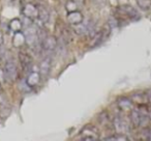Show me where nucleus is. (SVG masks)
Wrapping results in <instances>:
<instances>
[{
    "mask_svg": "<svg viewBox=\"0 0 151 141\" xmlns=\"http://www.w3.org/2000/svg\"><path fill=\"white\" fill-rule=\"evenodd\" d=\"M3 74H4V78L9 82H15L18 78V67L16 64L15 61L9 60L6 61L4 65V69H3Z\"/></svg>",
    "mask_w": 151,
    "mask_h": 141,
    "instance_id": "obj_1",
    "label": "nucleus"
},
{
    "mask_svg": "<svg viewBox=\"0 0 151 141\" xmlns=\"http://www.w3.org/2000/svg\"><path fill=\"white\" fill-rule=\"evenodd\" d=\"M80 136L82 140L85 141H94L97 140L99 137V130L95 128L94 126L91 124H87V126L83 127V129L80 132Z\"/></svg>",
    "mask_w": 151,
    "mask_h": 141,
    "instance_id": "obj_2",
    "label": "nucleus"
},
{
    "mask_svg": "<svg viewBox=\"0 0 151 141\" xmlns=\"http://www.w3.org/2000/svg\"><path fill=\"white\" fill-rule=\"evenodd\" d=\"M117 11L122 18L129 19L130 21H138L140 19V15L137 12V9L130 5H120L117 7Z\"/></svg>",
    "mask_w": 151,
    "mask_h": 141,
    "instance_id": "obj_3",
    "label": "nucleus"
},
{
    "mask_svg": "<svg viewBox=\"0 0 151 141\" xmlns=\"http://www.w3.org/2000/svg\"><path fill=\"white\" fill-rule=\"evenodd\" d=\"M24 35H25V42L27 46L31 47V48H34V47L37 45L40 35H38V31L34 27L29 26V27L26 28Z\"/></svg>",
    "mask_w": 151,
    "mask_h": 141,
    "instance_id": "obj_4",
    "label": "nucleus"
},
{
    "mask_svg": "<svg viewBox=\"0 0 151 141\" xmlns=\"http://www.w3.org/2000/svg\"><path fill=\"white\" fill-rule=\"evenodd\" d=\"M110 34V25L109 26H105L103 29H101L99 31H97L94 34V38H93L92 42H91V47H96L101 45L108 38Z\"/></svg>",
    "mask_w": 151,
    "mask_h": 141,
    "instance_id": "obj_5",
    "label": "nucleus"
},
{
    "mask_svg": "<svg viewBox=\"0 0 151 141\" xmlns=\"http://www.w3.org/2000/svg\"><path fill=\"white\" fill-rule=\"evenodd\" d=\"M57 45V38L53 35L45 36L44 40H42V49L46 52H52L56 49Z\"/></svg>",
    "mask_w": 151,
    "mask_h": 141,
    "instance_id": "obj_6",
    "label": "nucleus"
},
{
    "mask_svg": "<svg viewBox=\"0 0 151 141\" xmlns=\"http://www.w3.org/2000/svg\"><path fill=\"white\" fill-rule=\"evenodd\" d=\"M66 20L69 24L76 26L81 24L83 21H84V16L81 12H79L78 9L77 11H73V12H68L66 14Z\"/></svg>",
    "mask_w": 151,
    "mask_h": 141,
    "instance_id": "obj_7",
    "label": "nucleus"
},
{
    "mask_svg": "<svg viewBox=\"0 0 151 141\" xmlns=\"http://www.w3.org/2000/svg\"><path fill=\"white\" fill-rule=\"evenodd\" d=\"M19 60H20V63H21V67L24 72H29L32 67V64H33V62H32V57L30 56L28 53L20 52Z\"/></svg>",
    "mask_w": 151,
    "mask_h": 141,
    "instance_id": "obj_8",
    "label": "nucleus"
},
{
    "mask_svg": "<svg viewBox=\"0 0 151 141\" xmlns=\"http://www.w3.org/2000/svg\"><path fill=\"white\" fill-rule=\"evenodd\" d=\"M51 67H52V59H51L50 56H46L40 64V77H42V78L48 77L51 72Z\"/></svg>",
    "mask_w": 151,
    "mask_h": 141,
    "instance_id": "obj_9",
    "label": "nucleus"
},
{
    "mask_svg": "<svg viewBox=\"0 0 151 141\" xmlns=\"http://www.w3.org/2000/svg\"><path fill=\"white\" fill-rule=\"evenodd\" d=\"M113 126L115 128L116 132L118 134H124L125 135L126 132H128V124L127 122L125 121V119L120 116H117V117L114 118L113 120Z\"/></svg>",
    "mask_w": 151,
    "mask_h": 141,
    "instance_id": "obj_10",
    "label": "nucleus"
},
{
    "mask_svg": "<svg viewBox=\"0 0 151 141\" xmlns=\"http://www.w3.org/2000/svg\"><path fill=\"white\" fill-rule=\"evenodd\" d=\"M23 14L27 19L34 20L37 19L38 16V7L32 3H27L23 7Z\"/></svg>",
    "mask_w": 151,
    "mask_h": 141,
    "instance_id": "obj_11",
    "label": "nucleus"
},
{
    "mask_svg": "<svg viewBox=\"0 0 151 141\" xmlns=\"http://www.w3.org/2000/svg\"><path fill=\"white\" fill-rule=\"evenodd\" d=\"M117 106L122 111H129L134 107L132 101L127 97H121L117 100Z\"/></svg>",
    "mask_w": 151,
    "mask_h": 141,
    "instance_id": "obj_12",
    "label": "nucleus"
},
{
    "mask_svg": "<svg viewBox=\"0 0 151 141\" xmlns=\"http://www.w3.org/2000/svg\"><path fill=\"white\" fill-rule=\"evenodd\" d=\"M40 74L36 72H31L28 76L27 80H26V83H27L28 86L30 87H34L40 83Z\"/></svg>",
    "mask_w": 151,
    "mask_h": 141,
    "instance_id": "obj_13",
    "label": "nucleus"
},
{
    "mask_svg": "<svg viewBox=\"0 0 151 141\" xmlns=\"http://www.w3.org/2000/svg\"><path fill=\"white\" fill-rule=\"evenodd\" d=\"M37 19L42 22V24L47 23L50 19V14H49L48 9L44 7H38V16H37Z\"/></svg>",
    "mask_w": 151,
    "mask_h": 141,
    "instance_id": "obj_14",
    "label": "nucleus"
},
{
    "mask_svg": "<svg viewBox=\"0 0 151 141\" xmlns=\"http://www.w3.org/2000/svg\"><path fill=\"white\" fill-rule=\"evenodd\" d=\"M13 44L15 47H21V46H23L24 44H26L24 33H22L21 31L15 32V36H14V38H13Z\"/></svg>",
    "mask_w": 151,
    "mask_h": 141,
    "instance_id": "obj_15",
    "label": "nucleus"
},
{
    "mask_svg": "<svg viewBox=\"0 0 151 141\" xmlns=\"http://www.w3.org/2000/svg\"><path fill=\"white\" fill-rule=\"evenodd\" d=\"M22 26H23V24H22V22L20 21L19 19H13V20H12V21L9 23V29H11L12 31H14V32L21 31Z\"/></svg>",
    "mask_w": 151,
    "mask_h": 141,
    "instance_id": "obj_16",
    "label": "nucleus"
},
{
    "mask_svg": "<svg viewBox=\"0 0 151 141\" xmlns=\"http://www.w3.org/2000/svg\"><path fill=\"white\" fill-rule=\"evenodd\" d=\"M90 29H91L90 26H89L88 24H83V22L81 24H79V25L75 26V32L77 34H80V35L86 34Z\"/></svg>",
    "mask_w": 151,
    "mask_h": 141,
    "instance_id": "obj_17",
    "label": "nucleus"
},
{
    "mask_svg": "<svg viewBox=\"0 0 151 141\" xmlns=\"http://www.w3.org/2000/svg\"><path fill=\"white\" fill-rule=\"evenodd\" d=\"M136 1L143 11H148L151 7V0H136Z\"/></svg>",
    "mask_w": 151,
    "mask_h": 141,
    "instance_id": "obj_18",
    "label": "nucleus"
},
{
    "mask_svg": "<svg viewBox=\"0 0 151 141\" xmlns=\"http://www.w3.org/2000/svg\"><path fill=\"white\" fill-rule=\"evenodd\" d=\"M65 9H66L67 13L68 12H73V11H77L78 9V5H77V2L73 1V0H68L65 4Z\"/></svg>",
    "mask_w": 151,
    "mask_h": 141,
    "instance_id": "obj_19",
    "label": "nucleus"
},
{
    "mask_svg": "<svg viewBox=\"0 0 151 141\" xmlns=\"http://www.w3.org/2000/svg\"><path fill=\"white\" fill-rule=\"evenodd\" d=\"M143 135L147 140H151V128H145L143 130Z\"/></svg>",
    "mask_w": 151,
    "mask_h": 141,
    "instance_id": "obj_20",
    "label": "nucleus"
},
{
    "mask_svg": "<svg viewBox=\"0 0 151 141\" xmlns=\"http://www.w3.org/2000/svg\"><path fill=\"white\" fill-rule=\"evenodd\" d=\"M104 140H106V141H117L118 140V135H115V136H113V137H107V138H105Z\"/></svg>",
    "mask_w": 151,
    "mask_h": 141,
    "instance_id": "obj_21",
    "label": "nucleus"
},
{
    "mask_svg": "<svg viewBox=\"0 0 151 141\" xmlns=\"http://www.w3.org/2000/svg\"><path fill=\"white\" fill-rule=\"evenodd\" d=\"M146 97H147V101H148L149 103L151 104V90H149L148 93H147Z\"/></svg>",
    "mask_w": 151,
    "mask_h": 141,
    "instance_id": "obj_22",
    "label": "nucleus"
},
{
    "mask_svg": "<svg viewBox=\"0 0 151 141\" xmlns=\"http://www.w3.org/2000/svg\"><path fill=\"white\" fill-rule=\"evenodd\" d=\"M150 120H151V115H150Z\"/></svg>",
    "mask_w": 151,
    "mask_h": 141,
    "instance_id": "obj_23",
    "label": "nucleus"
}]
</instances>
